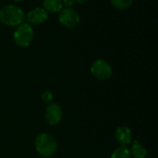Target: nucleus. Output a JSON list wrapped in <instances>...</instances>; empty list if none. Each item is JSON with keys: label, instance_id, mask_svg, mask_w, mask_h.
Masks as SVG:
<instances>
[{"label": "nucleus", "instance_id": "1", "mask_svg": "<svg viewBox=\"0 0 158 158\" xmlns=\"http://www.w3.org/2000/svg\"><path fill=\"white\" fill-rule=\"evenodd\" d=\"M25 13L16 5H6L0 7V22L6 26L17 27L24 22Z\"/></svg>", "mask_w": 158, "mask_h": 158}, {"label": "nucleus", "instance_id": "2", "mask_svg": "<svg viewBox=\"0 0 158 158\" xmlns=\"http://www.w3.org/2000/svg\"><path fill=\"white\" fill-rule=\"evenodd\" d=\"M34 146L38 155L45 158L52 157L57 150V143L56 139L45 132L37 135L34 141Z\"/></svg>", "mask_w": 158, "mask_h": 158}, {"label": "nucleus", "instance_id": "3", "mask_svg": "<svg viewBox=\"0 0 158 158\" xmlns=\"http://www.w3.org/2000/svg\"><path fill=\"white\" fill-rule=\"evenodd\" d=\"M34 36V31L31 24L28 22H23L17 26L13 33L14 43L19 47H27L32 42Z\"/></svg>", "mask_w": 158, "mask_h": 158}, {"label": "nucleus", "instance_id": "4", "mask_svg": "<svg viewBox=\"0 0 158 158\" xmlns=\"http://www.w3.org/2000/svg\"><path fill=\"white\" fill-rule=\"evenodd\" d=\"M92 75L99 81H107L113 75V69L111 65L105 59H96L91 66Z\"/></svg>", "mask_w": 158, "mask_h": 158}, {"label": "nucleus", "instance_id": "5", "mask_svg": "<svg viewBox=\"0 0 158 158\" xmlns=\"http://www.w3.org/2000/svg\"><path fill=\"white\" fill-rule=\"evenodd\" d=\"M58 20L66 28L72 29L79 25L81 21L80 14L72 7H65L58 13Z\"/></svg>", "mask_w": 158, "mask_h": 158}, {"label": "nucleus", "instance_id": "6", "mask_svg": "<svg viewBox=\"0 0 158 158\" xmlns=\"http://www.w3.org/2000/svg\"><path fill=\"white\" fill-rule=\"evenodd\" d=\"M63 118V110L59 104L51 103L45 108L44 119L46 123L50 126H56L59 124Z\"/></svg>", "mask_w": 158, "mask_h": 158}, {"label": "nucleus", "instance_id": "7", "mask_svg": "<svg viewBox=\"0 0 158 158\" xmlns=\"http://www.w3.org/2000/svg\"><path fill=\"white\" fill-rule=\"evenodd\" d=\"M48 13L43 7L36 6L27 13L26 20L31 25H40L44 23L48 19Z\"/></svg>", "mask_w": 158, "mask_h": 158}, {"label": "nucleus", "instance_id": "8", "mask_svg": "<svg viewBox=\"0 0 158 158\" xmlns=\"http://www.w3.org/2000/svg\"><path fill=\"white\" fill-rule=\"evenodd\" d=\"M115 138L122 146H127L132 143L133 134L131 130L126 126L118 127L115 131Z\"/></svg>", "mask_w": 158, "mask_h": 158}, {"label": "nucleus", "instance_id": "9", "mask_svg": "<svg viewBox=\"0 0 158 158\" xmlns=\"http://www.w3.org/2000/svg\"><path fill=\"white\" fill-rule=\"evenodd\" d=\"M43 8L47 13H59L63 8L61 0H44Z\"/></svg>", "mask_w": 158, "mask_h": 158}, {"label": "nucleus", "instance_id": "10", "mask_svg": "<svg viewBox=\"0 0 158 158\" xmlns=\"http://www.w3.org/2000/svg\"><path fill=\"white\" fill-rule=\"evenodd\" d=\"M131 155L133 158H146L147 149L140 143L139 141H134L131 144Z\"/></svg>", "mask_w": 158, "mask_h": 158}, {"label": "nucleus", "instance_id": "11", "mask_svg": "<svg viewBox=\"0 0 158 158\" xmlns=\"http://www.w3.org/2000/svg\"><path fill=\"white\" fill-rule=\"evenodd\" d=\"M110 158H131V151L127 146L120 145L112 153Z\"/></svg>", "mask_w": 158, "mask_h": 158}, {"label": "nucleus", "instance_id": "12", "mask_svg": "<svg viewBox=\"0 0 158 158\" xmlns=\"http://www.w3.org/2000/svg\"><path fill=\"white\" fill-rule=\"evenodd\" d=\"M110 3L118 10H126L132 6L133 0H110Z\"/></svg>", "mask_w": 158, "mask_h": 158}, {"label": "nucleus", "instance_id": "13", "mask_svg": "<svg viewBox=\"0 0 158 158\" xmlns=\"http://www.w3.org/2000/svg\"><path fill=\"white\" fill-rule=\"evenodd\" d=\"M53 98H54V94L49 90H46L42 94V100L45 104H51V102L53 101Z\"/></svg>", "mask_w": 158, "mask_h": 158}, {"label": "nucleus", "instance_id": "14", "mask_svg": "<svg viewBox=\"0 0 158 158\" xmlns=\"http://www.w3.org/2000/svg\"><path fill=\"white\" fill-rule=\"evenodd\" d=\"M61 1H62L63 6H65L66 7H72L76 4L75 0H61Z\"/></svg>", "mask_w": 158, "mask_h": 158}, {"label": "nucleus", "instance_id": "15", "mask_svg": "<svg viewBox=\"0 0 158 158\" xmlns=\"http://www.w3.org/2000/svg\"><path fill=\"white\" fill-rule=\"evenodd\" d=\"M75 1H76V3H78L80 5H82V4H84V3L87 2V0H75Z\"/></svg>", "mask_w": 158, "mask_h": 158}, {"label": "nucleus", "instance_id": "16", "mask_svg": "<svg viewBox=\"0 0 158 158\" xmlns=\"http://www.w3.org/2000/svg\"><path fill=\"white\" fill-rule=\"evenodd\" d=\"M12 1H14V2H16V3H19V2H22L23 0H12Z\"/></svg>", "mask_w": 158, "mask_h": 158}, {"label": "nucleus", "instance_id": "17", "mask_svg": "<svg viewBox=\"0 0 158 158\" xmlns=\"http://www.w3.org/2000/svg\"><path fill=\"white\" fill-rule=\"evenodd\" d=\"M48 158H55V157H48Z\"/></svg>", "mask_w": 158, "mask_h": 158}]
</instances>
